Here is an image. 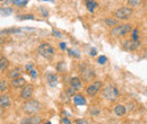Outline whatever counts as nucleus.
Returning <instances> with one entry per match:
<instances>
[{
  "label": "nucleus",
  "mask_w": 147,
  "mask_h": 124,
  "mask_svg": "<svg viewBox=\"0 0 147 124\" xmlns=\"http://www.w3.org/2000/svg\"><path fill=\"white\" fill-rule=\"evenodd\" d=\"M90 112H91V114H92V115H97V114H100L101 109H100V108H97V107H92Z\"/></svg>",
  "instance_id": "obj_27"
},
{
  "label": "nucleus",
  "mask_w": 147,
  "mask_h": 124,
  "mask_svg": "<svg viewBox=\"0 0 147 124\" xmlns=\"http://www.w3.org/2000/svg\"><path fill=\"white\" fill-rule=\"evenodd\" d=\"M18 28H8V29L1 31V34H13V33H18Z\"/></svg>",
  "instance_id": "obj_22"
},
{
  "label": "nucleus",
  "mask_w": 147,
  "mask_h": 124,
  "mask_svg": "<svg viewBox=\"0 0 147 124\" xmlns=\"http://www.w3.org/2000/svg\"><path fill=\"white\" fill-rule=\"evenodd\" d=\"M25 85H26V81H25V79L22 78V77L15 78V79L11 80V86L15 87V88H22V87H24Z\"/></svg>",
  "instance_id": "obj_12"
},
{
  "label": "nucleus",
  "mask_w": 147,
  "mask_h": 124,
  "mask_svg": "<svg viewBox=\"0 0 147 124\" xmlns=\"http://www.w3.org/2000/svg\"><path fill=\"white\" fill-rule=\"evenodd\" d=\"M139 42L138 41H135V40H130V41H126L123 43V48L127 50V51H135L139 48Z\"/></svg>",
  "instance_id": "obj_9"
},
{
  "label": "nucleus",
  "mask_w": 147,
  "mask_h": 124,
  "mask_svg": "<svg viewBox=\"0 0 147 124\" xmlns=\"http://www.w3.org/2000/svg\"><path fill=\"white\" fill-rule=\"evenodd\" d=\"M60 48L62 50H66V43H60Z\"/></svg>",
  "instance_id": "obj_38"
},
{
  "label": "nucleus",
  "mask_w": 147,
  "mask_h": 124,
  "mask_svg": "<svg viewBox=\"0 0 147 124\" xmlns=\"http://www.w3.org/2000/svg\"><path fill=\"white\" fill-rule=\"evenodd\" d=\"M41 108H42V105L36 99H28L23 105L24 112L27 114H36L37 112L41 111Z\"/></svg>",
  "instance_id": "obj_1"
},
{
  "label": "nucleus",
  "mask_w": 147,
  "mask_h": 124,
  "mask_svg": "<svg viewBox=\"0 0 147 124\" xmlns=\"http://www.w3.org/2000/svg\"><path fill=\"white\" fill-rule=\"evenodd\" d=\"M102 88V81H94L93 84H91V86H88L86 88V92L90 96H95Z\"/></svg>",
  "instance_id": "obj_7"
},
{
  "label": "nucleus",
  "mask_w": 147,
  "mask_h": 124,
  "mask_svg": "<svg viewBox=\"0 0 147 124\" xmlns=\"http://www.w3.org/2000/svg\"><path fill=\"white\" fill-rule=\"evenodd\" d=\"M11 105V99L8 95H1L0 96V107L1 108H8Z\"/></svg>",
  "instance_id": "obj_11"
},
{
  "label": "nucleus",
  "mask_w": 147,
  "mask_h": 124,
  "mask_svg": "<svg viewBox=\"0 0 147 124\" xmlns=\"http://www.w3.org/2000/svg\"><path fill=\"white\" fill-rule=\"evenodd\" d=\"M0 1H3V0H0Z\"/></svg>",
  "instance_id": "obj_43"
},
{
  "label": "nucleus",
  "mask_w": 147,
  "mask_h": 124,
  "mask_svg": "<svg viewBox=\"0 0 147 124\" xmlns=\"http://www.w3.org/2000/svg\"><path fill=\"white\" fill-rule=\"evenodd\" d=\"M42 122V117L38 115H33L30 117H26L22 121V124H40Z\"/></svg>",
  "instance_id": "obj_10"
},
{
  "label": "nucleus",
  "mask_w": 147,
  "mask_h": 124,
  "mask_svg": "<svg viewBox=\"0 0 147 124\" xmlns=\"http://www.w3.org/2000/svg\"><path fill=\"white\" fill-rule=\"evenodd\" d=\"M45 124H51V123H50V122H47V123H45Z\"/></svg>",
  "instance_id": "obj_41"
},
{
  "label": "nucleus",
  "mask_w": 147,
  "mask_h": 124,
  "mask_svg": "<svg viewBox=\"0 0 147 124\" xmlns=\"http://www.w3.org/2000/svg\"><path fill=\"white\" fill-rule=\"evenodd\" d=\"M76 124H90L86 120H76Z\"/></svg>",
  "instance_id": "obj_32"
},
{
  "label": "nucleus",
  "mask_w": 147,
  "mask_h": 124,
  "mask_svg": "<svg viewBox=\"0 0 147 124\" xmlns=\"http://www.w3.org/2000/svg\"><path fill=\"white\" fill-rule=\"evenodd\" d=\"M97 61H98V63H100V64H105V63H107V61H108V58H107V56H104V55H101V56L98 58V60H97Z\"/></svg>",
  "instance_id": "obj_26"
},
{
  "label": "nucleus",
  "mask_w": 147,
  "mask_h": 124,
  "mask_svg": "<svg viewBox=\"0 0 147 124\" xmlns=\"http://www.w3.org/2000/svg\"><path fill=\"white\" fill-rule=\"evenodd\" d=\"M9 66V61L5 58V56H1L0 58V71H3L6 70Z\"/></svg>",
  "instance_id": "obj_19"
},
{
  "label": "nucleus",
  "mask_w": 147,
  "mask_h": 124,
  "mask_svg": "<svg viewBox=\"0 0 147 124\" xmlns=\"http://www.w3.org/2000/svg\"><path fill=\"white\" fill-rule=\"evenodd\" d=\"M104 21H105V24H107V25H109V26H117V25H118V21H117V19L105 18V19H104Z\"/></svg>",
  "instance_id": "obj_21"
},
{
  "label": "nucleus",
  "mask_w": 147,
  "mask_h": 124,
  "mask_svg": "<svg viewBox=\"0 0 147 124\" xmlns=\"http://www.w3.org/2000/svg\"><path fill=\"white\" fill-rule=\"evenodd\" d=\"M13 13L11 8H0V15L2 16H9Z\"/></svg>",
  "instance_id": "obj_20"
},
{
  "label": "nucleus",
  "mask_w": 147,
  "mask_h": 124,
  "mask_svg": "<svg viewBox=\"0 0 147 124\" xmlns=\"http://www.w3.org/2000/svg\"><path fill=\"white\" fill-rule=\"evenodd\" d=\"M103 97L107 101L115 102L118 99V97H119V90L114 86H107L105 88L103 89Z\"/></svg>",
  "instance_id": "obj_3"
},
{
  "label": "nucleus",
  "mask_w": 147,
  "mask_h": 124,
  "mask_svg": "<svg viewBox=\"0 0 147 124\" xmlns=\"http://www.w3.org/2000/svg\"><path fill=\"white\" fill-rule=\"evenodd\" d=\"M132 15V9L129 7H121L114 11V17L121 20H126Z\"/></svg>",
  "instance_id": "obj_5"
},
{
  "label": "nucleus",
  "mask_w": 147,
  "mask_h": 124,
  "mask_svg": "<svg viewBox=\"0 0 147 124\" xmlns=\"http://www.w3.org/2000/svg\"><path fill=\"white\" fill-rule=\"evenodd\" d=\"M32 68H33V63H28V64L26 66V70L27 71L32 70Z\"/></svg>",
  "instance_id": "obj_35"
},
{
  "label": "nucleus",
  "mask_w": 147,
  "mask_h": 124,
  "mask_svg": "<svg viewBox=\"0 0 147 124\" xmlns=\"http://www.w3.org/2000/svg\"><path fill=\"white\" fill-rule=\"evenodd\" d=\"M28 73H30V76H31L32 78H36V77H37V71L33 70V69L28 71Z\"/></svg>",
  "instance_id": "obj_28"
},
{
  "label": "nucleus",
  "mask_w": 147,
  "mask_h": 124,
  "mask_svg": "<svg viewBox=\"0 0 147 124\" xmlns=\"http://www.w3.org/2000/svg\"><path fill=\"white\" fill-rule=\"evenodd\" d=\"M114 113L117 116H123L126 114V107L123 105H117L114 107Z\"/></svg>",
  "instance_id": "obj_16"
},
{
  "label": "nucleus",
  "mask_w": 147,
  "mask_h": 124,
  "mask_svg": "<svg viewBox=\"0 0 147 124\" xmlns=\"http://www.w3.org/2000/svg\"><path fill=\"white\" fill-rule=\"evenodd\" d=\"M80 73H82V79L84 80V81H91L94 79V77H95V72L93 70L92 68H90V67H85V68H83L82 71H80Z\"/></svg>",
  "instance_id": "obj_6"
},
{
  "label": "nucleus",
  "mask_w": 147,
  "mask_h": 124,
  "mask_svg": "<svg viewBox=\"0 0 147 124\" xmlns=\"http://www.w3.org/2000/svg\"><path fill=\"white\" fill-rule=\"evenodd\" d=\"M68 53L70 54V55H73V56H76V58H79V54L77 53L76 51H74V50H68Z\"/></svg>",
  "instance_id": "obj_30"
},
{
  "label": "nucleus",
  "mask_w": 147,
  "mask_h": 124,
  "mask_svg": "<svg viewBox=\"0 0 147 124\" xmlns=\"http://www.w3.org/2000/svg\"><path fill=\"white\" fill-rule=\"evenodd\" d=\"M62 123H63V124H71V122H70V121H69L68 119L63 117V119H62Z\"/></svg>",
  "instance_id": "obj_34"
},
{
  "label": "nucleus",
  "mask_w": 147,
  "mask_h": 124,
  "mask_svg": "<svg viewBox=\"0 0 147 124\" xmlns=\"http://www.w3.org/2000/svg\"><path fill=\"white\" fill-rule=\"evenodd\" d=\"M20 74H22V70H20L19 68H15V69H13L11 71H9L8 77L11 78V79H15V78L20 77Z\"/></svg>",
  "instance_id": "obj_17"
},
{
  "label": "nucleus",
  "mask_w": 147,
  "mask_h": 124,
  "mask_svg": "<svg viewBox=\"0 0 147 124\" xmlns=\"http://www.w3.org/2000/svg\"><path fill=\"white\" fill-rule=\"evenodd\" d=\"M74 103H75L76 105H78V106L85 105V104H86V99H85V97L82 96V95H75V96H74Z\"/></svg>",
  "instance_id": "obj_13"
},
{
  "label": "nucleus",
  "mask_w": 147,
  "mask_h": 124,
  "mask_svg": "<svg viewBox=\"0 0 147 124\" xmlns=\"http://www.w3.org/2000/svg\"><path fill=\"white\" fill-rule=\"evenodd\" d=\"M75 90H76V89L69 88V89H68V94H69V95H74V94H75Z\"/></svg>",
  "instance_id": "obj_36"
},
{
  "label": "nucleus",
  "mask_w": 147,
  "mask_h": 124,
  "mask_svg": "<svg viewBox=\"0 0 147 124\" xmlns=\"http://www.w3.org/2000/svg\"><path fill=\"white\" fill-rule=\"evenodd\" d=\"M144 56H145V59H147V49L144 51Z\"/></svg>",
  "instance_id": "obj_40"
},
{
  "label": "nucleus",
  "mask_w": 147,
  "mask_h": 124,
  "mask_svg": "<svg viewBox=\"0 0 147 124\" xmlns=\"http://www.w3.org/2000/svg\"><path fill=\"white\" fill-rule=\"evenodd\" d=\"M28 2V0H14V3L16 6H25Z\"/></svg>",
  "instance_id": "obj_25"
},
{
  "label": "nucleus",
  "mask_w": 147,
  "mask_h": 124,
  "mask_svg": "<svg viewBox=\"0 0 147 124\" xmlns=\"http://www.w3.org/2000/svg\"><path fill=\"white\" fill-rule=\"evenodd\" d=\"M33 92H34V87H33V85H25L23 89H22V91H20V97L23 98V99H30L31 97H32V95H33Z\"/></svg>",
  "instance_id": "obj_8"
},
{
  "label": "nucleus",
  "mask_w": 147,
  "mask_h": 124,
  "mask_svg": "<svg viewBox=\"0 0 147 124\" xmlns=\"http://www.w3.org/2000/svg\"><path fill=\"white\" fill-rule=\"evenodd\" d=\"M47 78H48V82H49V85H50V86H52V87L55 86L58 78H57V76H55V73H48Z\"/></svg>",
  "instance_id": "obj_18"
},
{
  "label": "nucleus",
  "mask_w": 147,
  "mask_h": 124,
  "mask_svg": "<svg viewBox=\"0 0 147 124\" xmlns=\"http://www.w3.org/2000/svg\"><path fill=\"white\" fill-rule=\"evenodd\" d=\"M132 27L131 25L129 24H125V25H117L112 28L111 31V35L113 37H120V36H123L126 34H128L129 32H131Z\"/></svg>",
  "instance_id": "obj_2"
},
{
  "label": "nucleus",
  "mask_w": 147,
  "mask_h": 124,
  "mask_svg": "<svg viewBox=\"0 0 147 124\" xmlns=\"http://www.w3.org/2000/svg\"><path fill=\"white\" fill-rule=\"evenodd\" d=\"M37 52H38V54H40L41 56H43V58H45V59H51V58L53 56V54H55V50H53V48H52L50 44H48V43H42V44L38 45Z\"/></svg>",
  "instance_id": "obj_4"
},
{
  "label": "nucleus",
  "mask_w": 147,
  "mask_h": 124,
  "mask_svg": "<svg viewBox=\"0 0 147 124\" xmlns=\"http://www.w3.org/2000/svg\"><path fill=\"white\" fill-rule=\"evenodd\" d=\"M47 1H51V0H47Z\"/></svg>",
  "instance_id": "obj_42"
},
{
  "label": "nucleus",
  "mask_w": 147,
  "mask_h": 124,
  "mask_svg": "<svg viewBox=\"0 0 147 124\" xmlns=\"http://www.w3.org/2000/svg\"><path fill=\"white\" fill-rule=\"evenodd\" d=\"M90 53H91V55H92V56H95V55H96V50H95V49H92Z\"/></svg>",
  "instance_id": "obj_37"
},
{
  "label": "nucleus",
  "mask_w": 147,
  "mask_h": 124,
  "mask_svg": "<svg viewBox=\"0 0 147 124\" xmlns=\"http://www.w3.org/2000/svg\"><path fill=\"white\" fill-rule=\"evenodd\" d=\"M7 81L6 80H0V91H6L7 90Z\"/></svg>",
  "instance_id": "obj_24"
},
{
  "label": "nucleus",
  "mask_w": 147,
  "mask_h": 124,
  "mask_svg": "<svg viewBox=\"0 0 147 124\" xmlns=\"http://www.w3.org/2000/svg\"><path fill=\"white\" fill-rule=\"evenodd\" d=\"M132 40L138 41V31H137V29H135V31H134V34H132Z\"/></svg>",
  "instance_id": "obj_31"
},
{
  "label": "nucleus",
  "mask_w": 147,
  "mask_h": 124,
  "mask_svg": "<svg viewBox=\"0 0 147 124\" xmlns=\"http://www.w3.org/2000/svg\"><path fill=\"white\" fill-rule=\"evenodd\" d=\"M85 3H86V7H87V9L93 13L96 8H97V2L95 1V0H86L85 1Z\"/></svg>",
  "instance_id": "obj_15"
},
{
  "label": "nucleus",
  "mask_w": 147,
  "mask_h": 124,
  "mask_svg": "<svg viewBox=\"0 0 147 124\" xmlns=\"http://www.w3.org/2000/svg\"><path fill=\"white\" fill-rule=\"evenodd\" d=\"M40 10H41V13H42V15H43V16H48V10H45L43 7H41V8H40Z\"/></svg>",
  "instance_id": "obj_33"
},
{
  "label": "nucleus",
  "mask_w": 147,
  "mask_h": 124,
  "mask_svg": "<svg viewBox=\"0 0 147 124\" xmlns=\"http://www.w3.org/2000/svg\"><path fill=\"white\" fill-rule=\"evenodd\" d=\"M19 19H33V15H24V16H19Z\"/></svg>",
  "instance_id": "obj_29"
},
{
  "label": "nucleus",
  "mask_w": 147,
  "mask_h": 124,
  "mask_svg": "<svg viewBox=\"0 0 147 124\" xmlns=\"http://www.w3.org/2000/svg\"><path fill=\"white\" fill-rule=\"evenodd\" d=\"M70 86L74 89H79L82 87V80L79 78H77V77H74L70 80Z\"/></svg>",
  "instance_id": "obj_14"
},
{
  "label": "nucleus",
  "mask_w": 147,
  "mask_h": 124,
  "mask_svg": "<svg viewBox=\"0 0 147 124\" xmlns=\"http://www.w3.org/2000/svg\"><path fill=\"white\" fill-rule=\"evenodd\" d=\"M53 34H55V35H58V37H61V34H60L59 32H57V31H53Z\"/></svg>",
  "instance_id": "obj_39"
},
{
  "label": "nucleus",
  "mask_w": 147,
  "mask_h": 124,
  "mask_svg": "<svg viewBox=\"0 0 147 124\" xmlns=\"http://www.w3.org/2000/svg\"><path fill=\"white\" fill-rule=\"evenodd\" d=\"M144 0H128V5L131 7H137L139 6Z\"/></svg>",
  "instance_id": "obj_23"
}]
</instances>
